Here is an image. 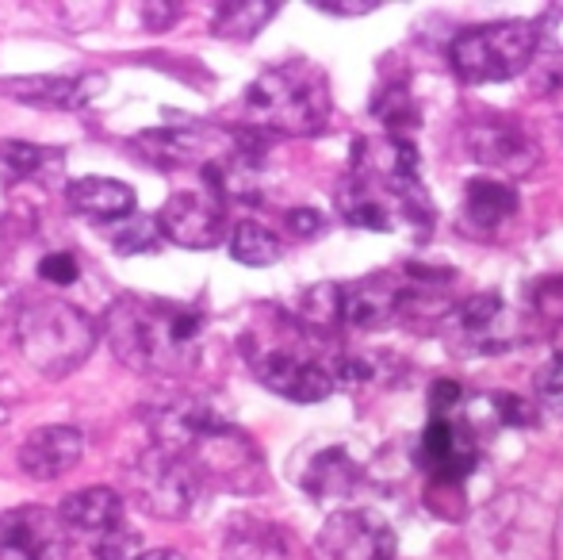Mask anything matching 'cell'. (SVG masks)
<instances>
[{
    "label": "cell",
    "mask_w": 563,
    "mask_h": 560,
    "mask_svg": "<svg viewBox=\"0 0 563 560\" xmlns=\"http://www.w3.org/2000/svg\"><path fill=\"white\" fill-rule=\"evenodd\" d=\"M131 484L146 515L162 518V523H177V518L192 515L196 499H200L203 476L196 472V464L188 457L173 453V449L154 441L134 461Z\"/></svg>",
    "instance_id": "6"
},
{
    "label": "cell",
    "mask_w": 563,
    "mask_h": 560,
    "mask_svg": "<svg viewBox=\"0 0 563 560\" xmlns=\"http://www.w3.org/2000/svg\"><path fill=\"white\" fill-rule=\"evenodd\" d=\"M54 530L43 510H8L0 515V560H51Z\"/></svg>",
    "instance_id": "21"
},
{
    "label": "cell",
    "mask_w": 563,
    "mask_h": 560,
    "mask_svg": "<svg viewBox=\"0 0 563 560\" xmlns=\"http://www.w3.org/2000/svg\"><path fill=\"white\" fill-rule=\"evenodd\" d=\"M541 392H544V396H552V399H563V350L549 361V365H544Z\"/></svg>",
    "instance_id": "36"
},
{
    "label": "cell",
    "mask_w": 563,
    "mask_h": 560,
    "mask_svg": "<svg viewBox=\"0 0 563 560\" xmlns=\"http://www.w3.org/2000/svg\"><path fill=\"white\" fill-rule=\"evenodd\" d=\"M537 54V31L526 20H498L483 28H467L452 39L449 62L460 81L495 85L526 74Z\"/></svg>",
    "instance_id": "5"
},
{
    "label": "cell",
    "mask_w": 563,
    "mask_h": 560,
    "mask_svg": "<svg viewBox=\"0 0 563 560\" xmlns=\"http://www.w3.org/2000/svg\"><path fill=\"white\" fill-rule=\"evenodd\" d=\"M97 322L66 299H31L15 315L20 353L27 358V365H35L51 381L77 373L97 350Z\"/></svg>",
    "instance_id": "4"
},
{
    "label": "cell",
    "mask_w": 563,
    "mask_h": 560,
    "mask_svg": "<svg viewBox=\"0 0 563 560\" xmlns=\"http://www.w3.org/2000/svg\"><path fill=\"white\" fill-rule=\"evenodd\" d=\"M372 116H376L387 135H395V139H407L410 131H418V123H422V108H418L415 92L399 81L384 85V89L372 97Z\"/></svg>",
    "instance_id": "24"
},
{
    "label": "cell",
    "mask_w": 563,
    "mask_h": 560,
    "mask_svg": "<svg viewBox=\"0 0 563 560\" xmlns=\"http://www.w3.org/2000/svg\"><path fill=\"white\" fill-rule=\"evenodd\" d=\"M460 399H464V392H460L456 381H438L430 388V411L433 415H452Z\"/></svg>",
    "instance_id": "34"
},
{
    "label": "cell",
    "mask_w": 563,
    "mask_h": 560,
    "mask_svg": "<svg viewBox=\"0 0 563 560\" xmlns=\"http://www.w3.org/2000/svg\"><path fill=\"white\" fill-rule=\"evenodd\" d=\"M296 319L311 334H330L334 327H345V319H341V284H314V288H307L299 296Z\"/></svg>",
    "instance_id": "27"
},
{
    "label": "cell",
    "mask_w": 563,
    "mask_h": 560,
    "mask_svg": "<svg viewBox=\"0 0 563 560\" xmlns=\"http://www.w3.org/2000/svg\"><path fill=\"white\" fill-rule=\"evenodd\" d=\"M518 211V193L498 177H475L464 188V211H460V227L472 234H495L506 219Z\"/></svg>",
    "instance_id": "17"
},
{
    "label": "cell",
    "mask_w": 563,
    "mask_h": 560,
    "mask_svg": "<svg viewBox=\"0 0 563 560\" xmlns=\"http://www.w3.org/2000/svg\"><path fill=\"white\" fill-rule=\"evenodd\" d=\"M284 254L280 239H276L268 227L253 223V219H245V223L234 227V234H230V257H234L238 265H250V270H265V265H276Z\"/></svg>",
    "instance_id": "25"
},
{
    "label": "cell",
    "mask_w": 563,
    "mask_h": 560,
    "mask_svg": "<svg viewBox=\"0 0 563 560\" xmlns=\"http://www.w3.org/2000/svg\"><path fill=\"white\" fill-rule=\"evenodd\" d=\"M66 204L92 223H123L134 216V188L112 177H81L66 185Z\"/></svg>",
    "instance_id": "16"
},
{
    "label": "cell",
    "mask_w": 563,
    "mask_h": 560,
    "mask_svg": "<svg viewBox=\"0 0 563 560\" xmlns=\"http://www.w3.org/2000/svg\"><path fill=\"white\" fill-rule=\"evenodd\" d=\"M338 211L349 227H361V231H395V219H399V204L395 193L376 177H364V173H349L338 188Z\"/></svg>",
    "instance_id": "14"
},
{
    "label": "cell",
    "mask_w": 563,
    "mask_h": 560,
    "mask_svg": "<svg viewBox=\"0 0 563 560\" xmlns=\"http://www.w3.org/2000/svg\"><path fill=\"white\" fill-rule=\"evenodd\" d=\"M85 453V438L74 426H38L20 446V469L31 480H58L77 469Z\"/></svg>",
    "instance_id": "15"
},
{
    "label": "cell",
    "mask_w": 563,
    "mask_h": 560,
    "mask_svg": "<svg viewBox=\"0 0 563 560\" xmlns=\"http://www.w3.org/2000/svg\"><path fill=\"white\" fill-rule=\"evenodd\" d=\"M142 560H188V557L177 553V549H150V553H142Z\"/></svg>",
    "instance_id": "38"
},
{
    "label": "cell",
    "mask_w": 563,
    "mask_h": 560,
    "mask_svg": "<svg viewBox=\"0 0 563 560\" xmlns=\"http://www.w3.org/2000/svg\"><path fill=\"white\" fill-rule=\"evenodd\" d=\"M162 242H165V234H162V227H157V216H131V219H123L112 234L115 254H123V257L154 254Z\"/></svg>",
    "instance_id": "28"
},
{
    "label": "cell",
    "mask_w": 563,
    "mask_h": 560,
    "mask_svg": "<svg viewBox=\"0 0 563 560\" xmlns=\"http://www.w3.org/2000/svg\"><path fill=\"white\" fill-rule=\"evenodd\" d=\"M38 281L54 284V288H69V284L81 281V262H77L74 254H66V250L46 254L43 262H38Z\"/></svg>",
    "instance_id": "30"
},
{
    "label": "cell",
    "mask_w": 563,
    "mask_h": 560,
    "mask_svg": "<svg viewBox=\"0 0 563 560\" xmlns=\"http://www.w3.org/2000/svg\"><path fill=\"white\" fill-rule=\"evenodd\" d=\"M227 560H288V541L273 526H234L227 538Z\"/></svg>",
    "instance_id": "26"
},
{
    "label": "cell",
    "mask_w": 563,
    "mask_h": 560,
    "mask_svg": "<svg viewBox=\"0 0 563 560\" xmlns=\"http://www.w3.org/2000/svg\"><path fill=\"white\" fill-rule=\"evenodd\" d=\"M58 523H66L69 530H77L81 538L92 541L126 523L123 499H119V492H112V487H85V492H74L62 499Z\"/></svg>",
    "instance_id": "18"
},
{
    "label": "cell",
    "mask_w": 563,
    "mask_h": 560,
    "mask_svg": "<svg viewBox=\"0 0 563 560\" xmlns=\"http://www.w3.org/2000/svg\"><path fill=\"white\" fill-rule=\"evenodd\" d=\"M234 146V131L203 128V123H180V128H157L142 131L134 139V150L146 157L154 169H188V165H203L227 154Z\"/></svg>",
    "instance_id": "7"
},
{
    "label": "cell",
    "mask_w": 563,
    "mask_h": 560,
    "mask_svg": "<svg viewBox=\"0 0 563 560\" xmlns=\"http://www.w3.org/2000/svg\"><path fill=\"white\" fill-rule=\"evenodd\" d=\"M89 549L97 560H142V553H146V549H142V538L126 523L108 534H100V538H92Z\"/></svg>",
    "instance_id": "29"
},
{
    "label": "cell",
    "mask_w": 563,
    "mask_h": 560,
    "mask_svg": "<svg viewBox=\"0 0 563 560\" xmlns=\"http://www.w3.org/2000/svg\"><path fill=\"white\" fill-rule=\"evenodd\" d=\"M327 560H395V534L376 510H338L319 534Z\"/></svg>",
    "instance_id": "9"
},
{
    "label": "cell",
    "mask_w": 563,
    "mask_h": 560,
    "mask_svg": "<svg viewBox=\"0 0 563 560\" xmlns=\"http://www.w3.org/2000/svg\"><path fill=\"white\" fill-rule=\"evenodd\" d=\"M418 464L438 484H460L479 464V441L452 415H430V426H426L422 441H418Z\"/></svg>",
    "instance_id": "11"
},
{
    "label": "cell",
    "mask_w": 563,
    "mask_h": 560,
    "mask_svg": "<svg viewBox=\"0 0 563 560\" xmlns=\"http://www.w3.org/2000/svg\"><path fill=\"white\" fill-rule=\"evenodd\" d=\"M203 334H208V315L177 299L123 292L104 311V338L112 353L142 376L192 373Z\"/></svg>",
    "instance_id": "1"
},
{
    "label": "cell",
    "mask_w": 563,
    "mask_h": 560,
    "mask_svg": "<svg viewBox=\"0 0 563 560\" xmlns=\"http://www.w3.org/2000/svg\"><path fill=\"white\" fill-rule=\"evenodd\" d=\"M245 112L261 135L311 139L330 123L334 97L327 74L314 62L291 58L261 69L257 81L245 89Z\"/></svg>",
    "instance_id": "2"
},
{
    "label": "cell",
    "mask_w": 563,
    "mask_h": 560,
    "mask_svg": "<svg viewBox=\"0 0 563 560\" xmlns=\"http://www.w3.org/2000/svg\"><path fill=\"white\" fill-rule=\"evenodd\" d=\"M537 31V51H549V54H563V8H544L541 20L533 23Z\"/></svg>",
    "instance_id": "31"
},
{
    "label": "cell",
    "mask_w": 563,
    "mask_h": 560,
    "mask_svg": "<svg viewBox=\"0 0 563 560\" xmlns=\"http://www.w3.org/2000/svg\"><path fill=\"white\" fill-rule=\"evenodd\" d=\"M452 322L464 334L467 345L483 353H495L510 345V334H506V304L495 296V292H479V296L464 299V304L452 311Z\"/></svg>",
    "instance_id": "19"
},
{
    "label": "cell",
    "mask_w": 563,
    "mask_h": 560,
    "mask_svg": "<svg viewBox=\"0 0 563 560\" xmlns=\"http://www.w3.org/2000/svg\"><path fill=\"white\" fill-rule=\"evenodd\" d=\"M284 223L291 227V234H296V239H314V234H322L327 219H322L314 208H291L288 216H284Z\"/></svg>",
    "instance_id": "33"
},
{
    "label": "cell",
    "mask_w": 563,
    "mask_h": 560,
    "mask_svg": "<svg viewBox=\"0 0 563 560\" xmlns=\"http://www.w3.org/2000/svg\"><path fill=\"white\" fill-rule=\"evenodd\" d=\"M0 162L8 165L12 177L23 180H54L66 169V154L54 146H35L23 139H0Z\"/></svg>",
    "instance_id": "23"
},
{
    "label": "cell",
    "mask_w": 563,
    "mask_h": 560,
    "mask_svg": "<svg viewBox=\"0 0 563 560\" xmlns=\"http://www.w3.org/2000/svg\"><path fill=\"white\" fill-rule=\"evenodd\" d=\"M490 404H495V419L503 422V426H529V422H537L533 407H529L521 396H510V392H503V396H495Z\"/></svg>",
    "instance_id": "32"
},
{
    "label": "cell",
    "mask_w": 563,
    "mask_h": 560,
    "mask_svg": "<svg viewBox=\"0 0 563 560\" xmlns=\"http://www.w3.org/2000/svg\"><path fill=\"white\" fill-rule=\"evenodd\" d=\"M108 89V77L100 69L89 74H27V77H0V97H12L31 108H58L77 112L89 108Z\"/></svg>",
    "instance_id": "10"
},
{
    "label": "cell",
    "mask_w": 563,
    "mask_h": 560,
    "mask_svg": "<svg viewBox=\"0 0 563 560\" xmlns=\"http://www.w3.org/2000/svg\"><path fill=\"white\" fill-rule=\"evenodd\" d=\"M361 480H364L361 464L341 446H330L311 457V464L303 469L299 484H303V492L314 495V499H349V495L361 487Z\"/></svg>",
    "instance_id": "20"
},
{
    "label": "cell",
    "mask_w": 563,
    "mask_h": 560,
    "mask_svg": "<svg viewBox=\"0 0 563 560\" xmlns=\"http://www.w3.org/2000/svg\"><path fill=\"white\" fill-rule=\"evenodd\" d=\"M407 296L410 284L402 288L395 277H364L341 284V319H345V327L356 330L387 327L407 311Z\"/></svg>",
    "instance_id": "13"
},
{
    "label": "cell",
    "mask_w": 563,
    "mask_h": 560,
    "mask_svg": "<svg viewBox=\"0 0 563 560\" xmlns=\"http://www.w3.org/2000/svg\"><path fill=\"white\" fill-rule=\"evenodd\" d=\"M319 12H334V15H364L376 12V0H349V4H338V0H319Z\"/></svg>",
    "instance_id": "37"
},
{
    "label": "cell",
    "mask_w": 563,
    "mask_h": 560,
    "mask_svg": "<svg viewBox=\"0 0 563 560\" xmlns=\"http://www.w3.org/2000/svg\"><path fill=\"white\" fill-rule=\"evenodd\" d=\"M157 227L169 242L185 250H216L227 239V204L211 188H185L165 200Z\"/></svg>",
    "instance_id": "8"
},
{
    "label": "cell",
    "mask_w": 563,
    "mask_h": 560,
    "mask_svg": "<svg viewBox=\"0 0 563 560\" xmlns=\"http://www.w3.org/2000/svg\"><path fill=\"white\" fill-rule=\"evenodd\" d=\"M180 12H185L180 4H146L142 8V23H146L150 31H165L180 20Z\"/></svg>",
    "instance_id": "35"
},
{
    "label": "cell",
    "mask_w": 563,
    "mask_h": 560,
    "mask_svg": "<svg viewBox=\"0 0 563 560\" xmlns=\"http://www.w3.org/2000/svg\"><path fill=\"white\" fill-rule=\"evenodd\" d=\"M307 334L311 330L288 315H273L268 327H250L242 334V353L257 381L291 404H319L338 388L330 361L307 350Z\"/></svg>",
    "instance_id": "3"
},
{
    "label": "cell",
    "mask_w": 563,
    "mask_h": 560,
    "mask_svg": "<svg viewBox=\"0 0 563 560\" xmlns=\"http://www.w3.org/2000/svg\"><path fill=\"white\" fill-rule=\"evenodd\" d=\"M467 150L479 165L503 173V177H529L541 165V146L521 128L503 120H487L467 128Z\"/></svg>",
    "instance_id": "12"
},
{
    "label": "cell",
    "mask_w": 563,
    "mask_h": 560,
    "mask_svg": "<svg viewBox=\"0 0 563 560\" xmlns=\"http://www.w3.org/2000/svg\"><path fill=\"white\" fill-rule=\"evenodd\" d=\"M280 4L276 0H238V4H219L216 15H211V31L219 39H230V43H250L253 35L268 28L276 20Z\"/></svg>",
    "instance_id": "22"
}]
</instances>
